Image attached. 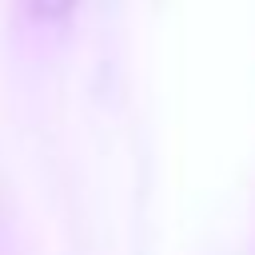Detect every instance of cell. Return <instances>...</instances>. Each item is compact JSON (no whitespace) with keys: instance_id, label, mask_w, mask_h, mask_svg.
<instances>
[{"instance_id":"obj_1","label":"cell","mask_w":255,"mask_h":255,"mask_svg":"<svg viewBox=\"0 0 255 255\" xmlns=\"http://www.w3.org/2000/svg\"><path fill=\"white\" fill-rule=\"evenodd\" d=\"M76 4H80V0H28L32 16H36L40 24H60V20H68Z\"/></svg>"}]
</instances>
